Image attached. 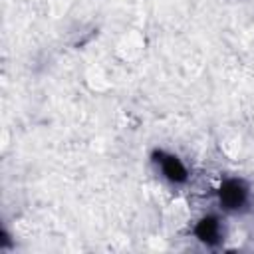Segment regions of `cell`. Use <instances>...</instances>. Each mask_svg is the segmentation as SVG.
<instances>
[{"label":"cell","mask_w":254,"mask_h":254,"mask_svg":"<svg viewBox=\"0 0 254 254\" xmlns=\"http://www.w3.org/2000/svg\"><path fill=\"white\" fill-rule=\"evenodd\" d=\"M214 202L224 216H242L252 210L254 189L244 177L226 175L214 189Z\"/></svg>","instance_id":"6da1fadb"},{"label":"cell","mask_w":254,"mask_h":254,"mask_svg":"<svg viewBox=\"0 0 254 254\" xmlns=\"http://www.w3.org/2000/svg\"><path fill=\"white\" fill-rule=\"evenodd\" d=\"M149 161L157 177L169 187L183 189L190 183V167L177 151L167 147H153L149 153Z\"/></svg>","instance_id":"7a4b0ae2"},{"label":"cell","mask_w":254,"mask_h":254,"mask_svg":"<svg viewBox=\"0 0 254 254\" xmlns=\"http://www.w3.org/2000/svg\"><path fill=\"white\" fill-rule=\"evenodd\" d=\"M190 236L206 250H218L224 246L228 236L226 216L220 210H208L196 216L190 224Z\"/></svg>","instance_id":"3957f363"},{"label":"cell","mask_w":254,"mask_h":254,"mask_svg":"<svg viewBox=\"0 0 254 254\" xmlns=\"http://www.w3.org/2000/svg\"><path fill=\"white\" fill-rule=\"evenodd\" d=\"M14 248H16V238H14L12 230L6 224H2V228H0V252L6 254V252H12Z\"/></svg>","instance_id":"277c9868"}]
</instances>
